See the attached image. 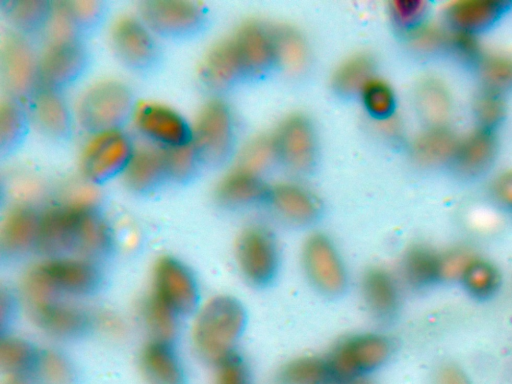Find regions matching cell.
<instances>
[{
    "label": "cell",
    "instance_id": "cell-1",
    "mask_svg": "<svg viewBox=\"0 0 512 384\" xmlns=\"http://www.w3.org/2000/svg\"><path fill=\"white\" fill-rule=\"evenodd\" d=\"M112 246L109 222L90 199L76 197L42 210L36 249L47 257L95 260L109 253Z\"/></svg>",
    "mask_w": 512,
    "mask_h": 384
},
{
    "label": "cell",
    "instance_id": "cell-2",
    "mask_svg": "<svg viewBox=\"0 0 512 384\" xmlns=\"http://www.w3.org/2000/svg\"><path fill=\"white\" fill-rule=\"evenodd\" d=\"M103 276L94 260L77 256L47 257L25 275L27 300L47 297H87L102 286Z\"/></svg>",
    "mask_w": 512,
    "mask_h": 384
},
{
    "label": "cell",
    "instance_id": "cell-3",
    "mask_svg": "<svg viewBox=\"0 0 512 384\" xmlns=\"http://www.w3.org/2000/svg\"><path fill=\"white\" fill-rule=\"evenodd\" d=\"M244 324L245 311L238 299L227 294L211 297L195 314L191 330L194 351L215 365L235 351Z\"/></svg>",
    "mask_w": 512,
    "mask_h": 384
},
{
    "label": "cell",
    "instance_id": "cell-4",
    "mask_svg": "<svg viewBox=\"0 0 512 384\" xmlns=\"http://www.w3.org/2000/svg\"><path fill=\"white\" fill-rule=\"evenodd\" d=\"M137 102L123 81L103 79L89 85L78 97L75 119L91 135L122 130L132 120Z\"/></svg>",
    "mask_w": 512,
    "mask_h": 384
},
{
    "label": "cell",
    "instance_id": "cell-5",
    "mask_svg": "<svg viewBox=\"0 0 512 384\" xmlns=\"http://www.w3.org/2000/svg\"><path fill=\"white\" fill-rule=\"evenodd\" d=\"M392 351V341L381 333H357L342 338L325 356L332 382L347 383L364 378L380 368Z\"/></svg>",
    "mask_w": 512,
    "mask_h": 384
},
{
    "label": "cell",
    "instance_id": "cell-6",
    "mask_svg": "<svg viewBox=\"0 0 512 384\" xmlns=\"http://www.w3.org/2000/svg\"><path fill=\"white\" fill-rule=\"evenodd\" d=\"M109 43L118 61L134 73H152L162 62L163 54L156 36L139 16L117 17L109 29Z\"/></svg>",
    "mask_w": 512,
    "mask_h": 384
},
{
    "label": "cell",
    "instance_id": "cell-7",
    "mask_svg": "<svg viewBox=\"0 0 512 384\" xmlns=\"http://www.w3.org/2000/svg\"><path fill=\"white\" fill-rule=\"evenodd\" d=\"M138 16L156 37L173 41L194 38L207 23L205 8L194 1H142Z\"/></svg>",
    "mask_w": 512,
    "mask_h": 384
},
{
    "label": "cell",
    "instance_id": "cell-8",
    "mask_svg": "<svg viewBox=\"0 0 512 384\" xmlns=\"http://www.w3.org/2000/svg\"><path fill=\"white\" fill-rule=\"evenodd\" d=\"M234 140L231 110L220 98L207 100L192 125V143L202 165L215 167L230 155Z\"/></svg>",
    "mask_w": 512,
    "mask_h": 384
},
{
    "label": "cell",
    "instance_id": "cell-9",
    "mask_svg": "<svg viewBox=\"0 0 512 384\" xmlns=\"http://www.w3.org/2000/svg\"><path fill=\"white\" fill-rule=\"evenodd\" d=\"M134 150L123 129L91 135L81 151L80 171L89 183L103 184L123 174Z\"/></svg>",
    "mask_w": 512,
    "mask_h": 384
},
{
    "label": "cell",
    "instance_id": "cell-10",
    "mask_svg": "<svg viewBox=\"0 0 512 384\" xmlns=\"http://www.w3.org/2000/svg\"><path fill=\"white\" fill-rule=\"evenodd\" d=\"M150 295L179 319L198 310V282L191 269L172 256L155 262Z\"/></svg>",
    "mask_w": 512,
    "mask_h": 384
},
{
    "label": "cell",
    "instance_id": "cell-11",
    "mask_svg": "<svg viewBox=\"0 0 512 384\" xmlns=\"http://www.w3.org/2000/svg\"><path fill=\"white\" fill-rule=\"evenodd\" d=\"M235 258L242 276L257 286L269 283L275 277L280 263L276 239L262 224H250L239 233Z\"/></svg>",
    "mask_w": 512,
    "mask_h": 384
},
{
    "label": "cell",
    "instance_id": "cell-12",
    "mask_svg": "<svg viewBox=\"0 0 512 384\" xmlns=\"http://www.w3.org/2000/svg\"><path fill=\"white\" fill-rule=\"evenodd\" d=\"M39 57L28 37L8 33L2 47L1 72L9 98L26 104L39 88Z\"/></svg>",
    "mask_w": 512,
    "mask_h": 384
},
{
    "label": "cell",
    "instance_id": "cell-13",
    "mask_svg": "<svg viewBox=\"0 0 512 384\" xmlns=\"http://www.w3.org/2000/svg\"><path fill=\"white\" fill-rule=\"evenodd\" d=\"M301 263L309 282L327 295L341 293L348 274L344 260L332 239L314 232L306 237L301 248Z\"/></svg>",
    "mask_w": 512,
    "mask_h": 384
},
{
    "label": "cell",
    "instance_id": "cell-14",
    "mask_svg": "<svg viewBox=\"0 0 512 384\" xmlns=\"http://www.w3.org/2000/svg\"><path fill=\"white\" fill-rule=\"evenodd\" d=\"M90 66L84 40L45 42L39 57L40 85L64 92L77 83Z\"/></svg>",
    "mask_w": 512,
    "mask_h": 384
},
{
    "label": "cell",
    "instance_id": "cell-15",
    "mask_svg": "<svg viewBox=\"0 0 512 384\" xmlns=\"http://www.w3.org/2000/svg\"><path fill=\"white\" fill-rule=\"evenodd\" d=\"M107 6L99 0L53 2L52 14L44 31L45 41L84 40L105 20Z\"/></svg>",
    "mask_w": 512,
    "mask_h": 384
},
{
    "label": "cell",
    "instance_id": "cell-16",
    "mask_svg": "<svg viewBox=\"0 0 512 384\" xmlns=\"http://www.w3.org/2000/svg\"><path fill=\"white\" fill-rule=\"evenodd\" d=\"M272 138L276 156L291 171L308 172L317 154L316 134L310 120L303 114L285 116L277 125Z\"/></svg>",
    "mask_w": 512,
    "mask_h": 384
},
{
    "label": "cell",
    "instance_id": "cell-17",
    "mask_svg": "<svg viewBox=\"0 0 512 384\" xmlns=\"http://www.w3.org/2000/svg\"><path fill=\"white\" fill-rule=\"evenodd\" d=\"M34 324L58 339L84 336L92 328L93 318L83 307L59 297L27 300Z\"/></svg>",
    "mask_w": 512,
    "mask_h": 384
},
{
    "label": "cell",
    "instance_id": "cell-18",
    "mask_svg": "<svg viewBox=\"0 0 512 384\" xmlns=\"http://www.w3.org/2000/svg\"><path fill=\"white\" fill-rule=\"evenodd\" d=\"M138 132L151 144L162 148L192 143V126L174 109L160 103H137L132 118Z\"/></svg>",
    "mask_w": 512,
    "mask_h": 384
},
{
    "label": "cell",
    "instance_id": "cell-19",
    "mask_svg": "<svg viewBox=\"0 0 512 384\" xmlns=\"http://www.w3.org/2000/svg\"><path fill=\"white\" fill-rule=\"evenodd\" d=\"M31 125L54 142H66L73 135L74 118L62 91L39 86L25 104Z\"/></svg>",
    "mask_w": 512,
    "mask_h": 384
},
{
    "label": "cell",
    "instance_id": "cell-20",
    "mask_svg": "<svg viewBox=\"0 0 512 384\" xmlns=\"http://www.w3.org/2000/svg\"><path fill=\"white\" fill-rule=\"evenodd\" d=\"M127 189L138 195H147L170 182L165 148L156 145L135 147L122 174Z\"/></svg>",
    "mask_w": 512,
    "mask_h": 384
},
{
    "label": "cell",
    "instance_id": "cell-21",
    "mask_svg": "<svg viewBox=\"0 0 512 384\" xmlns=\"http://www.w3.org/2000/svg\"><path fill=\"white\" fill-rule=\"evenodd\" d=\"M498 152L494 130L474 127L459 136L451 167L462 177H476L486 172Z\"/></svg>",
    "mask_w": 512,
    "mask_h": 384
},
{
    "label": "cell",
    "instance_id": "cell-22",
    "mask_svg": "<svg viewBox=\"0 0 512 384\" xmlns=\"http://www.w3.org/2000/svg\"><path fill=\"white\" fill-rule=\"evenodd\" d=\"M508 5L506 0H451L442 7V22L451 30L478 35L493 26Z\"/></svg>",
    "mask_w": 512,
    "mask_h": 384
},
{
    "label": "cell",
    "instance_id": "cell-23",
    "mask_svg": "<svg viewBox=\"0 0 512 384\" xmlns=\"http://www.w3.org/2000/svg\"><path fill=\"white\" fill-rule=\"evenodd\" d=\"M265 199L278 216L294 224L312 222L321 208L312 191L292 181H281L268 187Z\"/></svg>",
    "mask_w": 512,
    "mask_h": 384
},
{
    "label": "cell",
    "instance_id": "cell-24",
    "mask_svg": "<svg viewBox=\"0 0 512 384\" xmlns=\"http://www.w3.org/2000/svg\"><path fill=\"white\" fill-rule=\"evenodd\" d=\"M139 367L147 384H186L185 369L172 340L151 338L140 352Z\"/></svg>",
    "mask_w": 512,
    "mask_h": 384
},
{
    "label": "cell",
    "instance_id": "cell-25",
    "mask_svg": "<svg viewBox=\"0 0 512 384\" xmlns=\"http://www.w3.org/2000/svg\"><path fill=\"white\" fill-rule=\"evenodd\" d=\"M244 72H264L275 61L270 26L249 20L231 35Z\"/></svg>",
    "mask_w": 512,
    "mask_h": 384
},
{
    "label": "cell",
    "instance_id": "cell-26",
    "mask_svg": "<svg viewBox=\"0 0 512 384\" xmlns=\"http://www.w3.org/2000/svg\"><path fill=\"white\" fill-rule=\"evenodd\" d=\"M42 211L21 203L13 206L1 227V247L5 253L18 256L37 248Z\"/></svg>",
    "mask_w": 512,
    "mask_h": 384
},
{
    "label": "cell",
    "instance_id": "cell-27",
    "mask_svg": "<svg viewBox=\"0 0 512 384\" xmlns=\"http://www.w3.org/2000/svg\"><path fill=\"white\" fill-rule=\"evenodd\" d=\"M242 73V63L231 36L214 43L203 56L198 69L200 82L211 90L228 87Z\"/></svg>",
    "mask_w": 512,
    "mask_h": 384
},
{
    "label": "cell",
    "instance_id": "cell-28",
    "mask_svg": "<svg viewBox=\"0 0 512 384\" xmlns=\"http://www.w3.org/2000/svg\"><path fill=\"white\" fill-rule=\"evenodd\" d=\"M459 136L449 125L425 126L412 138L409 154L414 163L424 168L450 164Z\"/></svg>",
    "mask_w": 512,
    "mask_h": 384
},
{
    "label": "cell",
    "instance_id": "cell-29",
    "mask_svg": "<svg viewBox=\"0 0 512 384\" xmlns=\"http://www.w3.org/2000/svg\"><path fill=\"white\" fill-rule=\"evenodd\" d=\"M415 109L426 126L449 125L454 99L447 83L433 75L421 78L414 88Z\"/></svg>",
    "mask_w": 512,
    "mask_h": 384
},
{
    "label": "cell",
    "instance_id": "cell-30",
    "mask_svg": "<svg viewBox=\"0 0 512 384\" xmlns=\"http://www.w3.org/2000/svg\"><path fill=\"white\" fill-rule=\"evenodd\" d=\"M268 187L259 174L233 165L215 184L213 196L224 207H240L266 197Z\"/></svg>",
    "mask_w": 512,
    "mask_h": 384
},
{
    "label": "cell",
    "instance_id": "cell-31",
    "mask_svg": "<svg viewBox=\"0 0 512 384\" xmlns=\"http://www.w3.org/2000/svg\"><path fill=\"white\" fill-rule=\"evenodd\" d=\"M361 295L367 309L381 320L395 315L400 304V291L395 277L382 267L365 271L360 282Z\"/></svg>",
    "mask_w": 512,
    "mask_h": 384
},
{
    "label": "cell",
    "instance_id": "cell-32",
    "mask_svg": "<svg viewBox=\"0 0 512 384\" xmlns=\"http://www.w3.org/2000/svg\"><path fill=\"white\" fill-rule=\"evenodd\" d=\"M400 273L409 286L427 287L441 280L440 253L423 244L412 245L402 256Z\"/></svg>",
    "mask_w": 512,
    "mask_h": 384
},
{
    "label": "cell",
    "instance_id": "cell-33",
    "mask_svg": "<svg viewBox=\"0 0 512 384\" xmlns=\"http://www.w3.org/2000/svg\"><path fill=\"white\" fill-rule=\"evenodd\" d=\"M53 9L45 0H11L3 3V11L13 31L30 37L44 33Z\"/></svg>",
    "mask_w": 512,
    "mask_h": 384
},
{
    "label": "cell",
    "instance_id": "cell-34",
    "mask_svg": "<svg viewBox=\"0 0 512 384\" xmlns=\"http://www.w3.org/2000/svg\"><path fill=\"white\" fill-rule=\"evenodd\" d=\"M31 121L26 105L12 98H7L0 105V152L10 156L24 144Z\"/></svg>",
    "mask_w": 512,
    "mask_h": 384
},
{
    "label": "cell",
    "instance_id": "cell-35",
    "mask_svg": "<svg viewBox=\"0 0 512 384\" xmlns=\"http://www.w3.org/2000/svg\"><path fill=\"white\" fill-rule=\"evenodd\" d=\"M275 61L288 72H300L308 62V46L303 35L287 24L270 26Z\"/></svg>",
    "mask_w": 512,
    "mask_h": 384
},
{
    "label": "cell",
    "instance_id": "cell-36",
    "mask_svg": "<svg viewBox=\"0 0 512 384\" xmlns=\"http://www.w3.org/2000/svg\"><path fill=\"white\" fill-rule=\"evenodd\" d=\"M375 62L366 52L348 56L334 69L331 77L333 88L342 95L360 93L374 75Z\"/></svg>",
    "mask_w": 512,
    "mask_h": 384
},
{
    "label": "cell",
    "instance_id": "cell-37",
    "mask_svg": "<svg viewBox=\"0 0 512 384\" xmlns=\"http://www.w3.org/2000/svg\"><path fill=\"white\" fill-rule=\"evenodd\" d=\"M482 87L504 93L512 89V52L485 50L475 64Z\"/></svg>",
    "mask_w": 512,
    "mask_h": 384
},
{
    "label": "cell",
    "instance_id": "cell-38",
    "mask_svg": "<svg viewBox=\"0 0 512 384\" xmlns=\"http://www.w3.org/2000/svg\"><path fill=\"white\" fill-rule=\"evenodd\" d=\"M325 357L303 356L284 364L276 374V384H330Z\"/></svg>",
    "mask_w": 512,
    "mask_h": 384
},
{
    "label": "cell",
    "instance_id": "cell-39",
    "mask_svg": "<svg viewBox=\"0 0 512 384\" xmlns=\"http://www.w3.org/2000/svg\"><path fill=\"white\" fill-rule=\"evenodd\" d=\"M451 29L443 22L426 20L406 33L408 46L417 54L434 55L447 52Z\"/></svg>",
    "mask_w": 512,
    "mask_h": 384
},
{
    "label": "cell",
    "instance_id": "cell-40",
    "mask_svg": "<svg viewBox=\"0 0 512 384\" xmlns=\"http://www.w3.org/2000/svg\"><path fill=\"white\" fill-rule=\"evenodd\" d=\"M39 349L18 337H7L0 347L1 366L13 377L32 374Z\"/></svg>",
    "mask_w": 512,
    "mask_h": 384
},
{
    "label": "cell",
    "instance_id": "cell-41",
    "mask_svg": "<svg viewBox=\"0 0 512 384\" xmlns=\"http://www.w3.org/2000/svg\"><path fill=\"white\" fill-rule=\"evenodd\" d=\"M460 281L470 295L478 299H486L494 295L499 288L500 274L493 264L477 256Z\"/></svg>",
    "mask_w": 512,
    "mask_h": 384
},
{
    "label": "cell",
    "instance_id": "cell-42",
    "mask_svg": "<svg viewBox=\"0 0 512 384\" xmlns=\"http://www.w3.org/2000/svg\"><path fill=\"white\" fill-rule=\"evenodd\" d=\"M32 375L39 384H73L74 371L70 362L53 350H39Z\"/></svg>",
    "mask_w": 512,
    "mask_h": 384
},
{
    "label": "cell",
    "instance_id": "cell-43",
    "mask_svg": "<svg viewBox=\"0 0 512 384\" xmlns=\"http://www.w3.org/2000/svg\"><path fill=\"white\" fill-rule=\"evenodd\" d=\"M472 112L476 126L495 131L506 115L503 94L481 87L473 97Z\"/></svg>",
    "mask_w": 512,
    "mask_h": 384
},
{
    "label": "cell",
    "instance_id": "cell-44",
    "mask_svg": "<svg viewBox=\"0 0 512 384\" xmlns=\"http://www.w3.org/2000/svg\"><path fill=\"white\" fill-rule=\"evenodd\" d=\"M360 95L366 110L378 120L394 114L396 96L387 81L373 76L363 86Z\"/></svg>",
    "mask_w": 512,
    "mask_h": 384
},
{
    "label": "cell",
    "instance_id": "cell-45",
    "mask_svg": "<svg viewBox=\"0 0 512 384\" xmlns=\"http://www.w3.org/2000/svg\"><path fill=\"white\" fill-rule=\"evenodd\" d=\"M169 180L172 183L186 184L193 180L202 166L193 143L165 148Z\"/></svg>",
    "mask_w": 512,
    "mask_h": 384
},
{
    "label": "cell",
    "instance_id": "cell-46",
    "mask_svg": "<svg viewBox=\"0 0 512 384\" xmlns=\"http://www.w3.org/2000/svg\"><path fill=\"white\" fill-rule=\"evenodd\" d=\"M275 157L277 156L272 135H259L242 146L234 165L259 174Z\"/></svg>",
    "mask_w": 512,
    "mask_h": 384
},
{
    "label": "cell",
    "instance_id": "cell-47",
    "mask_svg": "<svg viewBox=\"0 0 512 384\" xmlns=\"http://www.w3.org/2000/svg\"><path fill=\"white\" fill-rule=\"evenodd\" d=\"M143 316L152 338L173 341L179 318L151 295L144 303Z\"/></svg>",
    "mask_w": 512,
    "mask_h": 384
},
{
    "label": "cell",
    "instance_id": "cell-48",
    "mask_svg": "<svg viewBox=\"0 0 512 384\" xmlns=\"http://www.w3.org/2000/svg\"><path fill=\"white\" fill-rule=\"evenodd\" d=\"M389 12L394 25L406 34L427 20L429 5L425 0H393Z\"/></svg>",
    "mask_w": 512,
    "mask_h": 384
},
{
    "label": "cell",
    "instance_id": "cell-49",
    "mask_svg": "<svg viewBox=\"0 0 512 384\" xmlns=\"http://www.w3.org/2000/svg\"><path fill=\"white\" fill-rule=\"evenodd\" d=\"M214 366V384H251L249 368L236 351L221 359Z\"/></svg>",
    "mask_w": 512,
    "mask_h": 384
},
{
    "label": "cell",
    "instance_id": "cell-50",
    "mask_svg": "<svg viewBox=\"0 0 512 384\" xmlns=\"http://www.w3.org/2000/svg\"><path fill=\"white\" fill-rule=\"evenodd\" d=\"M484 51L477 34L451 30L447 52L458 60L475 65Z\"/></svg>",
    "mask_w": 512,
    "mask_h": 384
},
{
    "label": "cell",
    "instance_id": "cell-51",
    "mask_svg": "<svg viewBox=\"0 0 512 384\" xmlns=\"http://www.w3.org/2000/svg\"><path fill=\"white\" fill-rule=\"evenodd\" d=\"M476 257L470 249L465 247H455L440 253L441 280H461Z\"/></svg>",
    "mask_w": 512,
    "mask_h": 384
},
{
    "label": "cell",
    "instance_id": "cell-52",
    "mask_svg": "<svg viewBox=\"0 0 512 384\" xmlns=\"http://www.w3.org/2000/svg\"><path fill=\"white\" fill-rule=\"evenodd\" d=\"M490 192L500 206L512 211V168L497 173L491 181Z\"/></svg>",
    "mask_w": 512,
    "mask_h": 384
},
{
    "label": "cell",
    "instance_id": "cell-53",
    "mask_svg": "<svg viewBox=\"0 0 512 384\" xmlns=\"http://www.w3.org/2000/svg\"><path fill=\"white\" fill-rule=\"evenodd\" d=\"M436 384H469L465 375L455 366H443L436 375Z\"/></svg>",
    "mask_w": 512,
    "mask_h": 384
},
{
    "label": "cell",
    "instance_id": "cell-54",
    "mask_svg": "<svg viewBox=\"0 0 512 384\" xmlns=\"http://www.w3.org/2000/svg\"><path fill=\"white\" fill-rule=\"evenodd\" d=\"M380 131L391 139H399L404 134L402 121L394 114L379 120Z\"/></svg>",
    "mask_w": 512,
    "mask_h": 384
},
{
    "label": "cell",
    "instance_id": "cell-55",
    "mask_svg": "<svg viewBox=\"0 0 512 384\" xmlns=\"http://www.w3.org/2000/svg\"><path fill=\"white\" fill-rule=\"evenodd\" d=\"M7 384H26L20 377H12Z\"/></svg>",
    "mask_w": 512,
    "mask_h": 384
},
{
    "label": "cell",
    "instance_id": "cell-56",
    "mask_svg": "<svg viewBox=\"0 0 512 384\" xmlns=\"http://www.w3.org/2000/svg\"><path fill=\"white\" fill-rule=\"evenodd\" d=\"M346 384H371V383L368 382L367 380H365L364 378H361V379H357V380H354L351 382H347Z\"/></svg>",
    "mask_w": 512,
    "mask_h": 384
},
{
    "label": "cell",
    "instance_id": "cell-57",
    "mask_svg": "<svg viewBox=\"0 0 512 384\" xmlns=\"http://www.w3.org/2000/svg\"><path fill=\"white\" fill-rule=\"evenodd\" d=\"M330 384H346V383H336V382H332Z\"/></svg>",
    "mask_w": 512,
    "mask_h": 384
}]
</instances>
